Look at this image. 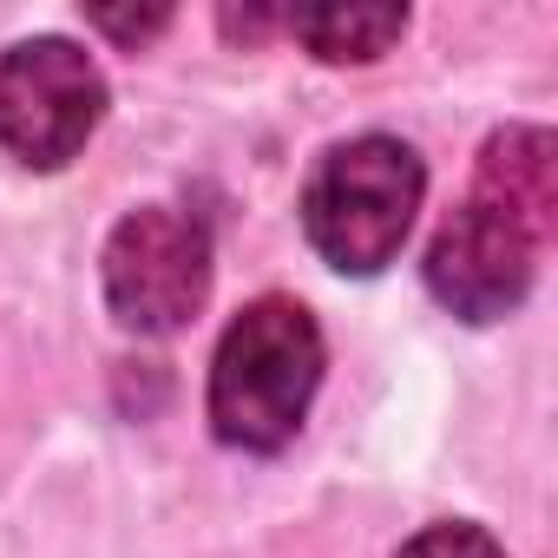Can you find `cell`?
<instances>
[{
  "mask_svg": "<svg viewBox=\"0 0 558 558\" xmlns=\"http://www.w3.org/2000/svg\"><path fill=\"white\" fill-rule=\"evenodd\" d=\"M283 27L316 53V60H329V66H362V60H381L395 40H401V27H408V14L401 8H316V14H283Z\"/></svg>",
  "mask_w": 558,
  "mask_h": 558,
  "instance_id": "7",
  "label": "cell"
},
{
  "mask_svg": "<svg viewBox=\"0 0 558 558\" xmlns=\"http://www.w3.org/2000/svg\"><path fill=\"white\" fill-rule=\"evenodd\" d=\"M323 381V329L303 303L263 296L250 303L210 362V427L230 447L276 453L310 414Z\"/></svg>",
  "mask_w": 558,
  "mask_h": 558,
  "instance_id": "1",
  "label": "cell"
},
{
  "mask_svg": "<svg viewBox=\"0 0 558 558\" xmlns=\"http://www.w3.org/2000/svg\"><path fill=\"white\" fill-rule=\"evenodd\" d=\"M210 296V236L171 204L132 210L106 243V303L138 336L184 329Z\"/></svg>",
  "mask_w": 558,
  "mask_h": 558,
  "instance_id": "3",
  "label": "cell"
},
{
  "mask_svg": "<svg viewBox=\"0 0 558 558\" xmlns=\"http://www.w3.org/2000/svg\"><path fill=\"white\" fill-rule=\"evenodd\" d=\"M532 256H538V243L519 223H506L486 204H460L427 243V290L460 323H493L525 303Z\"/></svg>",
  "mask_w": 558,
  "mask_h": 558,
  "instance_id": "5",
  "label": "cell"
},
{
  "mask_svg": "<svg viewBox=\"0 0 558 558\" xmlns=\"http://www.w3.org/2000/svg\"><path fill=\"white\" fill-rule=\"evenodd\" d=\"M106 119V80L73 40H21L0 53V145L34 171H60Z\"/></svg>",
  "mask_w": 558,
  "mask_h": 558,
  "instance_id": "4",
  "label": "cell"
},
{
  "mask_svg": "<svg viewBox=\"0 0 558 558\" xmlns=\"http://www.w3.org/2000/svg\"><path fill=\"white\" fill-rule=\"evenodd\" d=\"M421 191H427L421 158L401 138L368 132V138L336 145L316 165V178L303 191V230H310V243L323 250L329 269L375 276L401 256V243L414 230V210H421Z\"/></svg>",
  "mask_w": 558,
  "mask_h": 558,
  "instance_id": "2",
  "label": "cell"
},
{
  "mask_svg": "<svg viewBox=\"0 0 558 558\" xmlns=\"http://www.w3.org/2000/svg\"><path fill=\"white\" fill-rule=\"evenodd\" d=\"M473 204L499 210L532 243H545L551 223H558V145H551V132L545 125H506V132H493L486 151H480Z\"/></svg>",
  "mask_w": 558,
  "mask_h": 558,
  "instance_id": "6",
  "label": "cell"
},
{
  "mask_svg": "<svg viewBox=\"0 0 558 558\" xmlns=\"http://www.w3.org/2000/svg\"><path fill=\"white\" fill-rule=\"evenodd\" d=\"M171 14L165 8H151V14H93V27H106V34H119V40H145V34H158Z\"/></svg>",
  "mask_w": 558,
  "mask_h": 558,
  "instance_id": "9",
  "label": "cell"
},
{
  "mask_svg": "<svg viewBox=\"0 0 558 558\" xmlns=\"http://www.w3.org/2000/svg\"><path fill=\"white\" fill-rule=\"evenodd\" d=\"M401 558H506L493 532L466 525V519H447V525H427L401 545Z\"/></svg>",
  "mask_w": 558,
  "mask_h": 558,
  "instance_id": "8",
  "label": "cell"
}]
</instances>
